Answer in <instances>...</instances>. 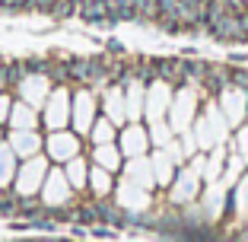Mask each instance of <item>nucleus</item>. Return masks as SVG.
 <instances>
[{
	"instance_id": "nucleus-1",
	"label": "nucleus",
	"mask_w": 248,
	"mask_h": 242,
	"mask_svg": "<svg viewBox=\"0 0 248 242\" xmlns=\"http://www.w3.org/2000/svg\"><path fill=\"white\" fill-rule=\"evenodd\" d=\"M210 35L217 42H239V13H223L217 22H210Z\"/></svg>"
},
{
	"instance_id": "nucleus-2",
	"label": "nucleus",
	"mask_w": 248,
	"mask_h": 242,
	"mask_svg": "<svg viewBox=\"0 0 248 242\" xmlns=\"http://www.w3.org/2000/svg\"><path fill=\"white\" fill-rule=\"evenodd\" d=\"M77 16H80L83 22H93V26H99V22L108 16V3H105V0H83L80 10H77Z\"/></svg>"
},
{
	"instance_id": "nucleus-3",
	"label": "nucleus",
	"mask_w": 248,
	"mask_h": 242,
	"mask_svg": "<svg viewBox=\"0 0 248 242\" xmlns=\"http://www.w3.org/2000/svg\"><path fill=\"white\" fill-rule=\"evenodd\" d=\"M108 3V13L118 16V19H134L137 16V0H105Z\"/></svg>"
},
{
	"instance_id": "nucleus-4",
	"label": "nucleus",
	"mask_w": 248,
	"mask_h": 242,
	"mask_svg": "<svg viewBox=\"0 0 248 242\" xmlns=\"http://www.w3.org/2000/svg\"><path fill=\"white\" fill-rule=\"evenodd\" d=\"M159 19V0H137V16L134 22H150Z\"/></svg>"
},
{
	"instance_id": "nucleus-5",
	"label": "nucleus",
	"mask_w": 248,
	"mask_h": 242,
	"mask_svg": "<svg viewBox=\"0 0 248 242\" xmlns=\"http://www.w3.org/2000/svg\"><path fill=\"white\" fill-rule=\"evenodd\" d=\"M0 80L3 83H22V80H29V70H26V61H16V64H7L3 70H0Z\"/></svg>"
},
{
	"instance_id": "nucleus-6",
	"label": "nucleus",
	"mask_w": 248,
	"mask_h": 242,
	"mask_svg": "<svg viewBox=\"0 0 248 242\" xmlns=\"http://www.w3.org/2000/svg\"><path fill=\"white\" fill-rule=\"evenodd\" d=\"M108 51L111 54H124V45L118 42V38H108Z\"/></svg>"
},
{
	"instance_id": "nucleus-7",
	"label": "nucleus",
	"mask_w": 248,
	"mask_h": 242,
	"mask_svg": "<svg viewBox=\"0 0 248 242\" xmlns=\"http://www.w3.org/2000/svg\"><path fill=\"white\" fill-rule=\"evenodd\" d=\"M229 61H232V64H245L248 54H229Z\"/></svg>"
}]
</instances>
